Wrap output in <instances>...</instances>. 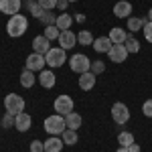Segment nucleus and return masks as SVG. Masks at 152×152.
I'll list each match as a JSON object with an SVG mask.
<instances>
[{
    "mask_svg": "<svg viewBox=\"0 0 152 152\" xmlns=\"http://www.w3.org/2000/svg\"><path fill=\"white\" fill-rule=\"evenodd\" d=\"M124 47L128 49V53H138V51H140V41L128 35V39H126V43H124Z\"/></svg>",
    "mask_w": 152,
    "mask_h": 152,
    "instance_id": "nucleus-28",
    "label": "nucleus"
},
{
    "mask_svg": "<svg viewBox=\"0 0 152 152\" xmlns=\"http://www.w3.org/2000/svg\"><path fill=\"white\" fill-rule=\"evenodd\" d=\"M81 122H83L81 116H79V114H75V112H71V114L65 116V124H67V128H69V130H79Z\"/></svg>",
    "mask_w": 152,
    "mask_h": 152,
    "instance_id": "nucleus-23",
    "label": "nucleus"
},
{
    "mask_svg": "<svg viewBox=\"0 0 152 152\" xmlns=\"http://www.w3.org/2000/svg\"><path fill=\"white\" fill-rule=\"evenodd\" d=\"M31 152H45V144L41 140H33L31 142Z\"/></svg>",
    "mask_w": 152,
    "mask_h": 152,
    "instance_id": "nucleus-36",
    "label": "nucleus"
},
{
    "mask_svg": "<svg viewBox=\"0 0 152 152\" xmlns=\"http://www.w3.org/2000/svg\"><path fill=\"white\" fill-rule=\"evenodd\" d=\"M26 28H28V18L24 16V14H14V16H10L8 18V24H6V33H8V37H12V39H16V37H23L24 33H26Z\"/></svg>",
    "mask_w": 152,
    "mask_h": 152,
    "instance_id": "nucleus-1",
    "label": "nucleus"
},
{
    "mask_svg": "<svg viewBox=\"0 0 152 152\" xmlns=\"http://www.w3.org/2000/svg\"><path fill=\"white\" fill-rule=\"evenodd\" d=\"M94 51L95 53H107L110 49L114 47V43H112V39L110 37H97V39H94Z\"/></svg>",
    "mask_w": 152,
    "mask_h": 152,
    "instance_id": "nucleus-16",
    "label": "nucleus"
},
{
    "mask_svg": "<svg viewBox=\"0 0 152 152\" xmlns=\"http://www.w3.org/2000/svg\"><path fill=\"white\" fill-rule=\"evenodd\" d=\"M77 45H83V47H87V45H94V37L89 31H79L77 33Z\"/></svg>",
    "mask_w": 152,
    "mask_h": 152,
    "instance_id": "nucleus-26",
    "label": "nucleus"
},
{
    "mask_svg": "<svg viewBox=\"0 0 152 152\" xmlns=\"http://www.w3.org/2000/svg\"><path fill=\"white\" fill-rule=\"evenodd\" d=\"M14 114H10V112H6V114H4V116H2V122H0V124H2V128H14Z\"/></svg>",
    "mask_w": 152,
    "mask_h": 152,
    "instance_id": "nucleus-31",
    "label": "nucleus"
},
{
    "mask_svg": "<svg viewBox=\"0 0 152 152\" xmlns=\"http://www.w3.org/2000/svg\"><path fill=\"white\" fill-rule=\"evenodd\" d=\"M142 33H144V39H146L148 43H152V20H146V23H144Z\"/></svg>",
    "mask_w": 152,
    "mask_h": 152,
    "instance_id": "nucleus-33",
    "label": "nucleus"
},
{
    "mask_svg": "<svg viewBox=\"0 0 152 152\" xmlns=\"http://www.w3.org/2000/svg\"><path fill=\"white\" fill-rule=\"evenodd\" d=\"M69 67L71 71H75V73H87L89 67H91V59L87 57V55H83V53H75V55H71L69 59Z\"/></svg>",
    "mask_w": 152,
    "mask_h": 152,
    "instance_id": "nucleus-4",
    "label": "nucleus"
},
{
    "mask_svg": "<svg viewBox=\"0 0 152 152\" xmlns=\"http://www.w3.org/2000/svg\"><path fill=\"white\" fill-rule=\"evenodd\" d=\"M67 2H77V0H67Z\"/></svg>",
    "mask_w": 152,
    "mask_h": 152,
    "instance_id": "nucleus-42",
    "label": "nucleus"
},
{
    "mask_svg": "<svg viewBox=\"0 0 152 152\" xmlns=\"http://www.w3.org/2000/svg\"><path fill=\"white\" fill-rule=\"evenodd\" d=\"M110 39H112V43L114 45H124L126 43V39H128V33H126V28H120V26H114V28H110Z\"/></svg>",
    "mask_w": 152,
    "mask_h": 152,
    "instance_id": "nucleus-18",
    "label": "nucleus"
},
{
    "mask_svg": "<svg viewBox=\"0 0 152 152\" xmlns=\"http://www.w3.org/2000/svg\"><path fill=\"white\" fill-rule=\"evenodd\" d=\"M39 83L45 87V89H51V87H55V83H57V77H55V73L51 69H43L39 73Z\"/></svg>",
    "mask_w": 152,
    "mask_h": 152,
    "instance_id": "nucleus-14",
    "label": "nucleus"
},
{
    "mask_svg": "<svg viewBox=\"0 0 152 152\" xmlns=\"http://www.w3.org/2000/svg\"><path fill=\"white\" fill-rule=\"evenodd\" d=\"M130 12H132V4H130L128 0L116 2V6H114V16H118V18H130Z\"/></svg>",
    "mask_w": 152,
    "mask_h": 152,
    "instance_id": "nucleus-17",
    "label": "nucleus"
},
{
    "mask_svg": "<svg viewBox=\"0 0 152 152\" xmlns=\"http://www.w3.org/2000/svg\"><path fill=\"white\" fill-rule=\"evenodd\" d=\"M35 81H37V77H35V73H33V71L24 69L23 73H20V85H23V87L31 89V87L35 85Z\"/></svg>",
    "mask_w": 152,
    "mask_h": 152,
    "instance_id": "nucleus-24",
    "label": "nucleus"
},
{
    "mask_svg": "<svg viewBox=\"0 0 152 152\" xmlns=\"http://www.w3.org/2000/svg\"><path fill=\"white\" fill-rule=\"evenodd\" d=\"M39 6H43L45 10H55L57 8V0H37Z\"/></svg>",
    "mask_w": 152,
    "mask_h": 152,
    "instance_id": "nucleus-34",
    "label": "nucleus"
},
{
    "mask_svg": "<svg viewBox=\"0 0 152 152\" xmlns=\"http://www.w3.org/2000/svg\"><path fill=\"white\" fill-rule=\"evenodd\" d=\"M71 24H73V16H71V14H67V12H63V14H59V16H57L55 26H57L59 31H69Z\"/></svg>",
    "mask_w": 152,
    "mask_h": 152,
    "instance_id": "nucleus-21",
    "label": "nucleus"
},
{
    "mask_svg": "<svg viewBox=\"0 0 152 152\" xmlns=\"http://www.w3.org/2000/svg\"><path fill=\"white\" fill-rule=\"evenodd\" d=\"M142 114L146 118H152V99H146V102L142 104Z\"/></svg>",
    "mask_w": 152,
    "mask_h": 152,
    "instance_id": "nucleus-35",
    "label": "nucleus"
},
{
    "mask_svg": "<svg viewBox=\"0 0 152 152\" xmlns=\"http://www.w3.org/2000/svg\"><path fill=\"white\" fill-rule=\"evenodd\" d=\"M128 49L124 47V45H114V47L107 51V59L110 61H114V63H124L126 59H128Z\"/></svg>",
    "mask_w": 152,
    "mask_h": 152,
    "instance_id": "nucleus-9",
    "label": "nucleus"
},
{
    "mask_svg": "<svg viewBox=\"0 0 152 152\" xmlns=\"http://www.w3.org/2000/svg\"><path fill=\"white\" fill-rule=\"evenodd\" d=\"M95 77L91 71H87V73H81L79 75V87H81L83 91H89V89H94L95 87Z\"/></svg>",
    "mask_w": 152,
    "mask_h": 152,
    "instance_id": "nucleus-19",
    "label": "nucleus"
},
{
    "mask_svg": "<svg viewBox=\"0 0 152 152\" xmlns=\"http://www.w3.org/2000/svg\"><path fill=\"white\" fill-rule=\"evenodd\" d=\"M45 61H47L49 67L57 69V67H61V65H65V61H69V59H67V55H65V49L51 47V49H49V53L45 55Z\"/></svg>",
    "mask_w": 152,
    "mask_h": 152,
    "instance_id": "nucleus-3",
    "label": "nucleus"
},
{
    "mask_svg": "<svg viewBox=\"0 0 152 152\" xmlns=\"http://www.w3.org/2000/svg\"><path fill=\"white\" fill-rule=\"evenodd\" d=\"M53 107H55V112H57V114H61V116H67V114H71V112H73L75 102H73V97H71V95L61 94L59 97H55V104H53Z\"/></svg>",
    "mask_w": 152,
    "mask_h": 152,
    "instance_id": "nucleus-5",
    "label": "nucleus"
},
{
    "mask_svg": "<svg viewBox=\"0 0 152 152\" xmlns=\"http://www.w3.org/2000/svg\"><path fill=\"white\" fill-rule=\"evenodd\" d=\"M24 65H26V69L33 71V73H41L43 71V67L47 65V61H45V55H39V53H31L28 57H26V61H24Z\"/></svg>",
    "mask_w": 152,
    "mask_h": 152,
    "instance_id": "nucleus-8",
    "label": "nucleus"
},
{
    "mask_svg": "<svg viewBox=\"0 0 152 152\" xmlns=\"http://www.w3.org/2000/svg\"><path fill=\"white\" fill-rule=\"evenodd\" d=\"M45 132H47L49 136H61L65 130H67V124H65V116H61V114H53V116H49L45 120Z\"/></svg>",
    "mask_w": 152,
    "mask_h": 152,
    "instance_id": "nucleus-2",
    "label": "nucleus"
},
{
    "mask_svg": "<svg viewBox=\"0 0 152 152\" xmlns=\"http://www.w3.org/2000/svg\"><path fill=\"white\" fill-rule=\"evenodd\" d=\"M43 144H45V152H61L63 146H65V142H63L61 136H49Z\"/></svg>",
    "mask_w": 152,
    "mask_h": 152,
    "instance_id": "nucleus-15",
    "label": "nucleus"
},
{
    "mask_svg": "<svg viewBox=\"0 0 152 152\" xmlns=\"http://www.w3.org/2000/svg\"><path fill=\"white\" fill-rule=\"evenodd\" d=\"M61 138H63V142H65V144H69V146H73V144H77V142H79L77 130H69V128L61 134Z\"/></svg>",
    "mask_w": 152,
    "mask_h": 152,
    "instance_id": "nucleus-25",
    "label": "nucleus"
},
{
    "mask_svg": "<svg viewBox=\"0 0 152 152\" xmlns=\"http://www.w3.org/2000/svg\"><path fill=\"white\" fill-rule=\"evenodd\" d=\"M112 120L116 122L118 126H124V124L130 120V110H128V105L122 104V102H116V104L112 105Z\"/></svg>",
    "mask_w": 152,
    "mask_h": 152,
    "instance_id": "nucleus-6",
    "label": "nucleus"
},
{
    "mask_svg": "<svg viewBox=\"0 0 152 152\" xmlns=\"http://www.w3.org/2000/svg\"><path fill=\"white\" fill-rule=\"evenodd\" d=\"M75 20H77V23H83V20H85V16H83V14H77V16H75Z\"/></svg>",
    "mask_w": 152,
    "mask_h": 152,
    "instance_id": "nucleus-39",
    "label": "nucleus"
},
{
    "mask_svg": "<svg viewBox=\"0 0 152 152\" xmlns=\"http://www.w3.org/2000/svg\"><path fill=\"white\" fill-rule=\"evenodd\" d=\"M39 20H41V23H45V26H49V24H55V23H57V16H55V12L45 10V12H43V16H41Z\"/></svg>",
    "mask_w": 152,
    "mask_h": 152,
    "instance_id": "nucleus-30",
    "label": "nucleus"
},
{
    "mask_svg": "<svg viewBox=\"0 0 152 152\" xmlns=\"http://www.w3.org/2000/svg\"><path fill=\"white\" fill-rule=\"evenodd\" d=\"M118 142H120V146L128 148L130 144L134 142V134H132V132H126V130H124V132H120V134H118Z\"/></svg>",
    "mask_w": 152,
    "mask_h": 152,
    "instance_id": "nucleus-27",
    "label": "nucleus"
},
{
    "mask_svg": "<svg viewBox=\"0 0 152 152\" xmlns=\"http://www.w3.org/2000/svg\"><path fill=\"white\" fill-rule=\"evenodd\" d=\"M31 124H33V118L28 116V114H24V112L16 114V118H14V128L18 130V132H28Z\"/></svg>",
    "mask_w": 152,
    "mask_h": 152,
    "instance_id": "nucleus-13",
    "label": "nucleus"
},
{
    "mask_svg": "<svg viewBox=\"0 0 152 152\" xmlns=\"http://www.w3.org/2000/svg\"><path fill=\"white\" fill-rule=\"evenodd\" d=\"M20 6H23L20 0H0V12L8 14V16L18 14V12H20Z\"/></svg>",
    "mask_w": 152,
    "mask_h": 152,
    "instance_id": "nucleus-11",
    "label": "nucleus"
},
{
    "mask_svg": "<svg viewBox=\"0 0 152 152\" xmlns=\"http://www.w3.org/2000/svg\"><path fill=\"white\" fill-rule=\"evenodd\" d=\"M4 107H6V112L16 116V114H20L24 110V99L18 94H8L4 97Z\"/></svg>",
    "mask_w": 152,
    "mask_h": 152,
    "instance_id": "nucleus-7",
    "label": "nucleus"
},
{
    "mask_svg": "<svg viewBox=\"0 0 152 152\" xmlns=\"http://www.w3.org/2000/svg\"><path fill=\"white\" fill-rule=\"evenodd\" d=\"M116 152H128V148H124V146H120V148H118Z\"/></svg>",
    "mask_w": 152,
    "mask_h": 152,
    "instance_id": "nucleus-40",
    "label": "nucleus"
},
{
    "mask_svg": "<svg viewBox=\"0 0 152 152\" xmlns=\"http://www.w3.org/2000/svg\"><path fill=\"white\" fill-rule=\"evenodd\" d=\"M51 41H49L45 35L41 37H35L33 39V53H39V55H47L49 49H51V45H49Z\"/></svg>",
    "mask_w": 152,
    "mask_h": 152,
    "instance_id": "nucleus-12",
    "label": "nucleus"
},
{
    "mask_svg": "<svg viewBox=\"0 0 152 152\" xmlns=\"http://www.w3.org/2000/svg\"><path fill=\"white\" fill-rule=\"evenodd\" d=\"M89 71H91L94 75H99V73H104V71H105V63H104V61H91Z\"/></svg>",
    "mask_w": 152,
    "mask_h": 152,
    "instance_id": "nucleus-32",
    "label": "nucleus"
},
{
    "mask_svg": "<svg viewBox=\"0 0 152 152\" xmlns=\"http://www.w3.org/2000/svg\"><path fill=\"white\" fill-rule=\"evenodd\" d=\"M24 6H26V10L31 12L35 18H41V16H43V12H45V8H43V6H39V2H37V0H24Z\"/></svg>",
    "mask_w": 152,
    "mask_h": 152,
    "instance_id": "nucleus-22",
    "label": "nucleus"
},
{
    "mask_svg": "<svg viewBox=\"0 0 152 152\" xmlns=\"http://www.w3.org/2000/svg\"><path fill=\"white\" fill-rule=\"evenodd\" d=\"M128 152H140V146H138L136 142H132V144L128 146Z\"/></svg>",
    "mask_w": 152,
    "mask_h": 152,
    "instance_id": "nucleus-38",
    "label": "nucleus"
},
{
    "mask_svg": "<svg viewBox=\"0 0 152 152\" xmlns=\"http://www.w3.org/2000/svg\"><path fill=\"white\" fill-rule=\"evenodd\" d=\"M67 4H69L67 0H57V8H59V10H65V8H67Z\"/></svg>",
    "mask_w": 152,
    "mask_h": 152,
    "instance_id": "nucleus-37",
    "label": "nucleus"
},
{
    "mask_svg": "<svg viewBox=\"0 0 152 152\" xmlns=\"http://www.w3.org/2000/svg\"><path fill=\"white\" fill-rule=\"evenodd\" d=\"M43 35L47 37L49 41H57L59 35H61V31H59L55 24H49V26H45V33H43Z\"/></svg>",
    "mask_w": 152,
    "mask_h": 152,
    "instance_id": "nucleus-29",
    "label": "nucleus"
},
{
    "mask_svg": "<svg viewBox=\"0 0 152 152\" xmlns=\"http://www.w3.org/2000/svg\"><path fill=\"white\" fill-rule=\"evenodd\" d=\"M146 20H148V16H130L128 18V26H126V28H128V31H132V33H138V31H142V28H144V23H146Z\"/></svg>",
    "mask_w": 152,
    "mask_h": 152,
    "instance_id": "nucleus-20",
    "label": "nucleus"
},
{
    "mask_svg": "<svg viewBox=\"0 0 152 152\" xmlns=\"http://www.w3.org/2000/svg\"><path fill=\"white\" fill-rule=\"evenodd\" d=\"M148 20H152V8L148 10Z\"/></svg>",
    "mask_w": 152,
    "mask_h": 152,
    "instance_id": "nucleus-41",
    "label": "nucleus"
},
{
    "mask_svg": "<svg viewBox=\"0 0 152 152\" xmlns=\"http://www.w3.org/2000/svg\"><path fill=\"white\" fill-rule=\"evenodd\" d=\"M57 41H59V45H61V49L67 51V49H73L77 45V35H75L71 28L69 31H61V35H59Z\"/></svg>",
    "mask_w": 152,
    "mask_h": 152,
    "instance_id": "nucleus-10",
    "label": "nucleus"
}]
</instances>
